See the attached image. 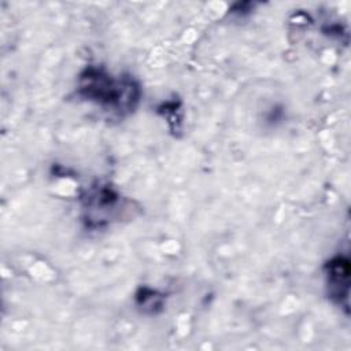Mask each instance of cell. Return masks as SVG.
I'll return each instance as SVG.
<instances>
[{"mask_svg": "<svg viewBox=\"0 0 351 351\" xmlns=\"http://www.w3.org/2000/svg\"><path fill=\"white\" fill-rule=\"evenodd\" d=\"M78 92L86 100L118 112L130 111L138 100V86L133 80L114 78L97 67H88L81 74Z\"/></svg>", "mask_w": 351, "mask_h": 351, "instance_id": "cell-1", "label": "cell"}, {"mask_svg": "<svg viewBox=\"0 0 351 351\" xmlns=\"http://www.w3.org/2000/svg\"><path fill=\"white\" fill-rule=\"evenodd\" d=\"M328 295L340 306L347 307L350 291V262L344 256H335L326 263Z\"/></svg>", "mask_w": 351, "mask_h": 351, "instance_id": "cell-2", "label": "cell"}]
</instances>
